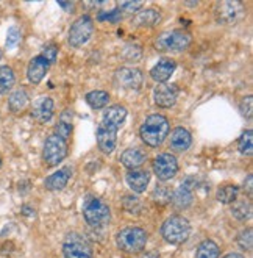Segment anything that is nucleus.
Instances as JSON below:
<instances>
[{"instance_id": "f257e3e1", "label": "nucleus", "mask_w": 253, "mask_h": 258, "mask_svg": "<svg viewBox=\"0 0 253 258\" xmlns=\"http://www.w3.org/2000/svg\"><path fill=\"white\" fill-rule=\"evenodd\" d=\"M127 119V108L122 105H111L103 113L97 127V146L103 154H113L117 143V130Z\"/></svg>"}, {"instance_id": "f03ea898", "label": "nucleus", "mask_w": 253, "mask_h": 258, "mask_svg": "<svg viewBox=\"0 0 253 258\" xmlns=\"http://www.w3.org/2000/svg\"><path fill=\"white\" fill-rule=\"evenodd\" d=\"M169 128L171 127L167 117L162 114H150L142 122L139 128V136L142 143L148 147H158L169 136Z\"/></svg>"}, {"instance_id": "7ed1b4c3", "label": "nucleus", "mask_w": 253, "mask_h": 258, "mask_svg": "<svg viewBox=\"0 0 253 258\" xmlns=\"http://www.w3.org/2000/svg\"><path fill=\"white\" fill-rule=\"evenodd\" d=\"M83 218L93 229H102L111 221V208L100 197L88 196L83 202Z\"/></svg>"}, {"instance_id": "20e7f679", "label": "nucleus", "mask_w": 253, "mask_h": 258, "mask_svg": "<svg viewBox=\"0 0 253 258\" xmlns=\"http://www.w3.org/2000/svg\"><path fill=\"white\" fill-rule=\"evenodd\" d=\"M148 235L141 227H125L116 235V244L125 253H139L147 244Z\"/></svg>"}, {"instance_id": "39448f33", "label": "nucleus", "mask_w": 253, "mask_h": 258, "mask_svg": "<svg viewBox=\"0 0 253 258\" xmlns=\"http://www.w3.org/2000/svg\"><path fill=\"white\" fill-rule=\"evenodd\" d=\"M161 235L169 244L178 246L185 242L191 235V224L186 218L180 215H174L167 218L161 225Z\"/></svg>"}, {"instance_id": "423d86ee", "label": "nucleus", "mask_w": 253, "mask_h": 258, "mask_svg": "<svg viewBox=\"0 0 253 258\" xmlns=\"http://www.w3.org/2000/svg\"><path fill=\"white\" fill-rule=\"evenodd\" d=\"M192 38L188 32L183 30H167L156 36L155 49L158 52H183L189 47Z\"/></svg>"}, {"instance_id": "0eeeda50", "label": "nucleus", "mask_w": 253, "mask_h": 258, "mask_svg": "<svg viewBox=\"0 0 253 258\" xmlns=\"http://www.w3.org/2000/svg\"><path fill=\"white\" fill-rule=\"evenodd\" d=\"M93 33H94V21L91 16L83 14V16L77 18L72 22L67 33V42L70 47L78 49L91 39Z\"/></svg>"}, {"instance_id": "6e6552de", "label": "nucleus", "mask_w": 253, "mask_h": 258, "mask_svg": "<svg viewBox=\"0 0 253 258\" xmlns=\"http://www.w3.org/2000/svg\"><path fill=\"white\" fill-rule=\"evenodd\" d=\"M67 154H69L67 143L59 138V136H56L55 133L50 135L49 138L46 140V143H44L42 160L47 166H50V168L58 166L59 163H63L66 160Z\"/></svg>"}, {"instance_id": "1a4fd4ad", "label": "nucleus", "mask_w": 253, "mask_h": 258, "mask_svg": "<svg viewBox=\"0 0 253 258\" xmlns=\"http://www.w3.org/2000/svg\"><path fill=\"white\" fill-rule=\"evenodd\" d=\"M64 258H94L93 247L80 233H69L63 242Z\"/></svg>"}, {"instance_id": "9d476101", "label": "nucleus", "mask_w": 253, "mask_h": 258, "mask_svg": "<svg viewBox=\"0 0 253 258\" xmlns=\"http://www.w3.org/2000/svg\"><path fill=\"white\" fill-rule=\"evenodd\" d=\"M244 14V5L236 0H225L217 2L214 7V19L220 25H231L239 21Z\"/></svg>"}, {"instance_id": "9b49d317", "label": "nucleus", "mask_w": 253, "mask_h": 258, "mask_svg": "<svg viewBox=\"0 0 253 258\" xmlns=\"http://www.w3.org/2000/svg\"><path fill=\"white\" fill-rule=\"evenodd\" d=\"M153 174L156 175L158 180L161 181H167L171 178H174L178 172V161L172 154H159L153 163Z\"/></svg>"}, {"instance_id": "f8f14e48", "label": "nucleus", "mask_w": 253, "mask_h": 258, "mask_svg": "<svg viewBox=\"0 0 253 258\" xmlns=\"http://www.w3.org/2000/svg\"><path fill=\"white\" fill-rule=\"evenodd\" d=\"M116 82L124 89H135L138 91L142 86L144 77L138 68H121L116 71Z\"/></svg>"}, {"instance_id": "ddd939ff", "label": "nucleus", "mask_w": 253, "mask_h": 258, "mask_svg": "<svg viewBox=\"0 0 253 258\" xmlns=\"http://www.w3.org/2000/svg\"><path fill=\"white\" fill-rule=\"evenodd\" d=\"M178 99V89L175 85L169 83H158L153 91V100L155 105L159 108H171L177 103Z\"/></svg>"}, {"instance_id": "4468645a", "label": "nucleus", "mask_w": 253, "mask_h": 258, "mask_svg": "<svg viewBox=\"0 0 253 258\" xmlns=\"http://www.w3.org/2000/svg\"><path fill=\"white\" fill-rule=\"evenodd\" d=\"M53 110H55V103L53 99L49 96H41L38 97L33 105L32 110H30V114H32L33 119H36L38 122H49L53 116Z\"/></svg>"}, {"instance_id": "2eb2a0df", "label": "nucleus", "mask_w": 253, "mask_h": 258, "mask_svg": "<svg viewBox=\"0 0 253 258\" xmlns=\"http://www.w3.org/2000/svg\"><path fill=\"white\" fill-rule=\"evenodd\" d=\"M49 68H50L49 61L42 55H36L35 58H32L28 63V68H27L28 82L33 85H39L44 80V77H46Z\"/></svg>"}, {"instance_id": "dca6fc26", "label": "nucleus", "mask_w": 253, "mask_h": 258, "mask_svg": "<svg viewBox=\"0 0 253 258\" xmlns=\"http://www.w3.org/2000/svg\"><path fill=\"white\" fill-rule=\"evenodd\" d=\"M175 69H177L175 59L162 58V59H159V61L150 69V77L156 83H166L172 77V74L175 72Z\"/></svg>"}, {"instance_id": "f3484780", "label": "nucleus", "mask_w": 253, "mask_h": 258, "mask_svg": "<svg viewBox=\"0 0 253 258\" xmlns=\"http://www.w3.org/2000/svg\"><path fill=\"white\" fill-rule=\"evenodd\" d=\"M192 144V136L191 133L183 128V127H177L169 138V147L171 150L177 152V154H182V152H186Z\"/></svg>"}, {"instance_id": "a211bd4d", "label": "nucleus", "mask_w": 253, "mask_h": 258, "mask_svg": "<svg viewBox=\"0 0 253 258\" xmlns=\"http://www.w3.org/2000/svg\"><path fill=\"white\" fill-rule=\"evenodd\" d=\"M145 161H147V155L144 154L141 149H136V147L127 149L124 154L121 155V163L125 166L128 171L139 169Z\"/></svg>"}, {"instance_id": "6ab92c4d", "label": "nucleus", "mask_w": 253, "mask_h": 258, "mask_svg": "<svg viewBox=\"0 0 253 258\" xmlns=\"http://www.w3.org/2000/svg\"><path fill=\"white\" fill-rule=\"evenodd\" d=\"M125 178L133 192H144L145 188L148 186V181H150V174L142 169H135V171H128Z\"/></svg>"}, {"instance_id": "aec40b11", "label": "nucleus", "mask_w": 253, "mask_h": 258, "mask_svg": "<svg viewBox=\"0 0 253 258\" xmlns=\"http://www.w3.org/2000/svg\"><path fill=\"white\" fill-rule=\"evenodd\" d=\"M72 128H73V111L70 108H66L61 114H59L58 124L55 127V135L67 143V140L72 135Z\"/></svg>"}, {"instance_id": "412c9836", "label": "nucleus", "mask_w": 253, "mask_h": 258, "mask_svg": "<svg viewBox=\"0 0 253 258\" xmlns=\"http://www.w3.org/2000/svg\"><path fill=\"white\" fill-rule=\"evenodd\" d=\"M161 21V13L155 8L139 10L136 16L131 19V24L135 27H153Z\"/></svg>"}, {"instance_id": "4be33fe9", "label": "nucleus", "mask_w": 253, "mask_h": 258, "mask_svg": "<svg viewBox=\"0 0 253 258\" xmlns=\"http://www.w3.org/2000/svg\"><path fill=\"white\" fill-rule=\"evenodd\" d=\"M192 201H194V194H192V191L186 188L185 185L178 186L175 191H172L171 202L177 210H186L188 207H191Z\"/></svg>"}, {"instance_id": "5701e85b", "label": "nucleus", "mask_w": 253, "mask_h": 258, "mask_svg": "<svg viewBox=\"0 0 253 258\" xmlns=\"http://www.w3.org/2000/svg\"><path fill=\"white\" fill-rule=\"evenodd\" d=\"M30 102V97L27 94V91L19 88L16 91H13L8 97V108L11 113H21L27 108V105Z\"/></svg>"}, {"instance_id": "b1692460", "label": "nucleus", "mask_w": 253, "mask_h": 258, "mask_svg": "<svg viewBox=\"0 0 253 258\" xmlns=\"http://www.w3.org/2000/svg\"><path fill=\"white\" fill-rule=\"evenodd\" d=\"M69 177H70V174L67 172V169H59L46 178L44 186H46V189H49V191H61L63 188H66Z\"/></svg>"}, {"instance_id": "393cba45", "label": "nucleus", "mask_w": 253, "mask_h": 258, "mask_svg": "<svg viewBox=\"0 0 253 258\" xmlns=\"http://www.w3.org/2000/svg\"><path fill=\"white\" fill-rule=\"evenodd\" d=\"M86 103L89 105L91 108L94 110H102L105 108L108 102H110V94L107 91H102V89H96V91H91V93L86 94Z\"/></svg>"}, {"instance_id": "a878e982", "label": "nucleus", "mask_w": 253, "mask_h": 258, "mask_svg": "<svg viewBox=\"0 0 253 258\" xmlns=\"http://www.w3.org/2000/svg\"><path fill=\"white\" fill-rule=\"evenodd\" d=\"M237 196H239V188L233 183H228V185H224L217 189V201L224 205H231L234 201H237Z\"/></svg>"}, {"instance_id": "bb28decb", "label": "nucleus", "mask_w": 253, "mask_h": 258, "mask_svg": "<svg viewBox=\"0 0 253 258\" xmlns=\"http://www.w3.org/2000/svg\"><path fill=\"white\" fill-rule=\"evenodd\" d=\"M16 83V74L10 66H0V94H7Z\"/></svg>"}, {"instance_id": "cd10ccee", "label": "nucleus", "mask_w": 253, "mask_h": 258, "mask_svg": "<svg viewBox=\"0 0 253 258\" xmlns=\"http://www.w3.org/2000/svg\"><path fill=\"white\" fill-rule=\"evenodd\" d=\"M196 258H219V246L213 239H205L197 246Z\"/></svg>"}, {"instance_id": "c85d7f7f", "label": "nucleus", "mask_w": 253, "mask_h": 258, "mask_svg": "<svg viewBox=\"0 0 253 258\" xmlns=\"http://www.w3.org/2000/svg\"><path fill=\"white\" fill-rule=\"evenodd\" d=\"M231 205V215L237 221H245L251 216V205L248 201H234Z\"/></svg>"}, {"instance_id": "c756f323", "label": "nucleus", "mask_w": 253, "mask_h": 258, "mask_svg": "<svg viewBox=\"0 0 253 258\" xmlns=\"http://www.w3.org/2000/svg\"><path fill=\"white\" fill-rule=\"evenodd\" d=\"M122 205H124V210L130 215H139L142 211V202L139 197L133 196V194H127L124 196V201H122Z\"/></svg>"}, {"instance_id": "7c9ffc66", "label": "nucleus", "mask_w": 253, "mask_h": 258, "mask_svg": "<svg viewBox=\"0 0 253 258\" xmlns=\"http://www.w3.org/2000/svg\"><path fill=\"white\" fill-rule=\"evenodd\" d=\"M251 136H253L251 130H245L241 135L239 141H237V150H239L242 155H247V157L251 155V150H253V140H251Z\"/></svg>"}, {"instance_id": "2f4dec72", "label": "nucleus", "mask_w": 253, "mask_h": 258, "mask_svg": "<svg viewBox=\"0 0 253 258\" xmlns=\"http://www.w3.org/2000/svg\"><path fill=\"white\" fill-rule=\"evenodd\" d=\"M152 197H153V201H155L156 204H159V205H166V204L171 202L172 191H171L167 186H164V185H159V186L155 188Z\"/></svg>"}, {"instance_id": "473e14b6", "label": "nucleus", "mask_w": 253, "mask_h": 258, "mask_svg": "<svg viewBox=\"0 0 253 258\" xmlns=\"http://www.w3.org/2000/svg\"><path fill=\"white\" fill-rule=\"evenodd\" d=\"M237 244H239L241 249L244 250H251V242H253V235H251V229H244L239 235L236 238Z\"/></svg>"}, {"instance_id": "72a5a7b5", "label": "nucleus", "mask_w": 253, "mask_h": 258, "mask_svg": "<svg viewBox=\"0 0 253 258\" xmlns=\"http://www.w3.org/2000/svg\"><path fill=\"white\" fill-rule=\"evenodd\" d=\"M122 55H124L125 59H128V61H136V59L141 58L142 50H141V47L138 44H128V45H125Z\"/></svg>"}, {"instance_id": "f704fd0d", "label": "nucleus", "mask_w": 253, "mask_h": 258, "mask_svg": "<svg viewBox=\"0 0 253 258\" xmlns=\"http://www.w3.org/2000/svg\"><path fill=\"white\" fill-rule=\"evenodd\" d=\"M21 41V30L16 27V25H13L8 28V33H7V47L11 49L14 47V45H18Z\"/></svg>"}, {"instance_id": "c9c22d12", "label": "nucleus", "mask_w": 253, "mask_h": 258, "mask_svg": "<svg viewBox=\"0 0 253 258\" xmlns=\"http://www.w3.org/2000/svg\"><path fill=\"white\" fill-rule=\"evenodd\" d=\"M39 55H42L44 58H46L49 61V64L52 66L56 61V56H58V45L56 44H47Z\"/></svg>"}, {"instance_id": "e433bc0d", "label": "nucleus", "mask_w": 253, "mask_h": 258, "mask_svg": "<svg viewBox=\"0 0 253 258\" xmlns=\"http://www.w3.org/2000/svg\"><path fill=\"white\" fill-rule=\"evenodd\" d=\"M142 7H144L142 2H121L117 7V10L121 13L131 14V13H138L139 10H142Z\"/></svg>"}, {"instance_id": "4c0bfd02", "label": "nucleus", "mask_w": 253, "mask_h": 258, "mask_svg": "<svg viewBox=\"0 0 253 258\" xmlns=\"http://www.w3.org/2000/svg\"><path fill=\"white\" fill-rule=\"evenodd\" d=\"M122 19V14L117 8L111 10V11H102L99 14V21H110V22H117Z\"/></svg>"}, {"instance_id": "58836bf2", "label": "nucleus", "mask_w": 253, "mask_h": 258, "mask_svg": "<svg viewBox=\"0 0 253 258\" xmlns=\"http://www.w3.org/2000/svg\"><path fill=\"white\" fill-rule=\"evenodd\" d=\"M251 105H253V100H251V96H247L241 100L239 103V111L242 113L244 117L247 119H251Z\"/></svg>"}, {"instance_id": "ea45409f", "label": "nucleus", "mask_w": 253, "mask_h": 258, "mask_svg": "<svg viewBox=\"0 0 253 258\" xmlns=\"http://www.w3.org/2000/svg\"><path fill=\"white\" fill-rule=\"evenodd\" d=\"M251 188H253V177H251V174L247 177V181L244 183V189L247 191V194H248V197H251Z\"/></svg>"}, {"instance_id": "a19ab883", "label": "nucleus", "mask_w": 253, "mask_h": 258, "mask_svg": "<svg viewBox=\"0 0 253 258\" xmlns=\"http://www.w3.org/2000/svg\"><path fill=\"white\" fill-rule=\"evenodd\" d=\"M139 258H161V256H159V253H158V252L150 250V252H144V253H141V256H139Z\"/></svg>"}, {"instance_id": "79ce46f5", "label": "nucleus", "mask_w": 253, "mask_h": 258, "mask_svg": "<svg viewBox=\"0 0 253 258\" xmlns=\"http://www.w3.org/2000/svg\"><path fill=\"white\" fill-rule=\"evenodd\" d=\"M224 258H245L242 253H237V252H231V253H227Z\"/></svg>"}, {"instance_id": "37998d69", "label": "nucleus", "mask_w": 253, "mask_h": 258, "mask_svg": "<svg viewBox=\"0 0 253 258\" xmlns=\"http://www.w3.org/2000/svg\"><path fill=\"white\" fill-rule=\"evenodd\" d=\"M58 5H59V7H63V8H66V10H69V11H70V10L73 8V4H64V2H58Z\"/></svg>"}, {"instance_id": "c03bdc74", "label": "nucleus", "mask_w": 253, "mask_h": 258, "mask_svg": "<svg viewBox=\"0 0 253 258\" xmlns=\"http://www.w3.org/2000/svg\"><path fill=\"white\" fill-rule=\"evenodd\" d=\"M22 211H24V215H27V216H28V215H32V208L27 207V205H25V207H22Z\"/></svg>"}, {"instance_id": "a18cd8bd", "label": "nucleus", "mask_w": 253, "mask_h": 258, "mask_svg": "<svg viewBox=\"0 0 253 258\" xmlns=\"http://www.w3.org/2000/svg\"><path fill=\"white\" fill-rule=\"evenodd\" d=\"M0 59H2V50H0Z\"/></svg>"}]
</instances>
